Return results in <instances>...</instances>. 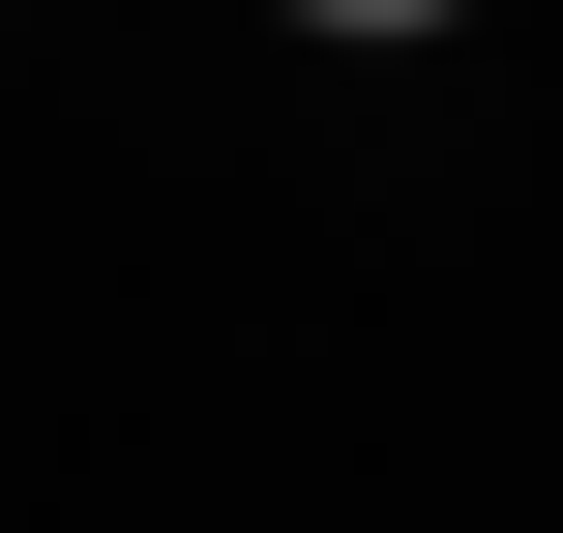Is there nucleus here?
<instances>
[{
	"mask_svg": "<svg viewBox=\"0 0 563 533\" xmlns=\"http://www.w3.org/2000/svg\"><path fill=\"white\" fill-rule=\"evenodd\" d=\"M297 30H445V0H297Z\"/></svg>",
	"mask_w": 563,
	"mask_h": 533,
	"instance_id": "1",
	"label": "nucleus"
}]
</instances>
